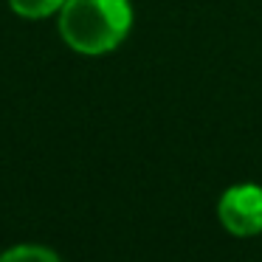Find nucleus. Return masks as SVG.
<instances>
[{
	"instance_id": "nucleus-3",
	"label": "nucleus",
	"mask_w": 262,
	"mask_h": 262,
	"mask_svg": "<svg viewBox=\"0 0 262 262\" xmlns=\"http://www.w3.org/2000/svg\"><path fill=\"white\" fill-rule=\"evenodd\" d=\"M0 262H59V254L46 245H14L0 254Z\"/></svg>"
},
{
	"instance_id": "nucleus-4",
	"label": "nucleus",
	"mask_w": 262,
	"mask_h": 262,
	"mask_svg": "<svg viewBox=\"0 0 262 262\" xmlns=\"http://www.w3.org/2000/svg\"><path fill=\"white\" fill-rule=\"evenodd\" d=\"M9 6L26 20H42L57 14L65 6V0H9Z\"/></svg>"
},
{
	"instance_id": "nucleus-1",
	"label": "nucleus",
	"mask_w": 262,
	"mask_h": 262,
	"mask_svg": "<svg viewBox=\"0 0 262 262\" xmlns=\"http://www.w3.org/2000/svg\"><path fill=\"white\" fill-rule=\"evenodd\" d=\"M133 29L130 0H65L59 9V34L85 57L110 54Z\"/></svg>"
},
{
	"instance_id": "nucleus-2",
	"label": "nucleus",
	"mask_w": 262,
	"mask_h": 262,
	"mask_svg": "<svg viewBox=\"0 0 262 262\" xmlns=\"http://www.w3.org/2000/svg\"><path fill=\"white\" fill-rule=\"evenodd\" d=\"M217 217H220L223 228L234 237L262 234V186H256V183L228 186L217 203Z\"/></svg>"
}]
</instances>
